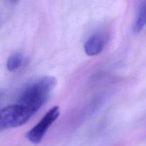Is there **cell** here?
Here are the masks:
<instances>
[{
  "label": "cell",
  "instance_id": "obj_4",
  "mask_svg": "<svg viewBox=\"0 0 146 146\" xmlns=\"http://www.w3.org/2000/svg\"><path fill=\"white\" fill-rule=\"evenodd\" d=\"M108 37L104 31H98L93 34L84 44V51L88 56L99 54L105 48L108 42Z\"/></svg>",
  "mask_w": 146,
  "mask_h": 146
},
{
  "label": "cell",
  "instance_id": "obj_6",
  "mask_svg": "<svg viewBox=\"0 0 146 146\" xmlns=\"http://www.w3.org/2000/svg\"><path fill=\"white\" fill-rule=\"evenodd\" d=\"M24 62V57L21 53L15 52L9 56L7 62V68L9 71L14 72L20 68Z\"/></svg>",
  "mask_w": 146,
  "mask_h": 146
},
{
  "label": "cell",
  "instance_id": "obj_3",
  "mask_svg": "<svg viewBox=\"0 0 146 146\" xmlns=\"http://www.w3.org/2000/svg\"><path fill=\"white\" fill-rule=\"evenodd\" d=\"M59 115L60 108L58 106H54L50 109L41 120L27 133L26 137L27 140L33 144H38L41 143L47 130L58 119Z\"/></svg>",
  "mask_w": 146,
  "mask_h": 146
},
{
  "label": "cell",
  "instance_id": "obj_7",
  "mask_svg": "<svg viewBox=\"0 0 146 146\" xmlns=\"http://www.w3.org/2000/svg\"><path fill=\"white\" fill-rule=\"evenodd\" d=\"M9 1L11 4H16L17 1V0H9Z\"/></svg>",
  "mask_w": 146,
  "mask_h": 146
},
{
  "label": "cell",
  "instance_id": "obj_5",
  "mask_svg": "<svg viewBox=\"0 0 146 146\" xmlns=\"http://www.w3.org/2000/svg\"><path fill=\"white\" fill-rule=\"evenodd\" d=\"M146 25V2L140 7L133 24V31L140 33Z\"/></svg>",
  "mask_w": 146,
  "mask_h": 146
},
{
  "label": "cell",
  "instance_id": "obj_2",
  "mask_svg": "<svg viewBox=\"0 0 146 146\" xmlns=\"http://www.w3.org/2000/svg\"><path fill=\"white\" fill-rule=\"evenodd\" d=\"M35 115L28 107L17 103L4 107L0 112L1 130L14 128L26 124Z\"/></svg>",
  "mask_w": 146,
  "mask_h": 146
},
{
  "label": "cell",
  "instance_id": "obj_1",
  "mask_svg": "<svg viewBox=\"0 0 146 146\" xmlns=\"http://www.w3.org/2000/svg\"><path fill=\"white\" fill-rule=\"evenodd\" d=\"M56 84L52 76H44L27 84L20 92L17 103L36 113L46 102L51 92Z\"/></svg>",
  "mask_w": 146,
  "mask_h": 146
}]
</instances>
